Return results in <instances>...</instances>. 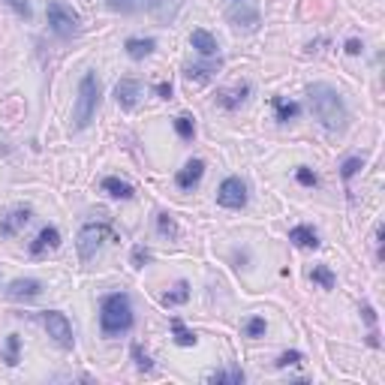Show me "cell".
<instances>
[{"label": "cell", "mask_w": 385, "mask_h": 385, "mask_svg": "<svg viewBox=\"0 0 385 385\" xmlns=\"http://www.w3.org/2000/svg\"><path fill=\"white\" fill-rule=\"evenodd\" d=\"M310 105H313V114L316 121L322 124L325 129H343L349 121V112H346V103L343 96L334 91L331 85H310Z\"/></svg>", "instance_id": "6da1fadb"}, {"label": "cell", "mask_w": 385, "mask_h": 385, "mask_svg": "<svg viewBox=\"0 0 385 385\" xmlns=\"http://www.w3.org/2000/svg\"><path fill=\"white\" fill-rule=\"evenodd\" d=\"M100 329L105 337H114V334H124L133 329V304H129V295H124V292L105 295L103 307H100Z\"/></svg>", "instance_id": "7a4b0ae2"}, {"label": "cell", "mask_w": 385, "mask_h": 385, "mask_svg": "<svg viewBox=\"0 0 385 385\" xmlns=\"http://www.w3.org/2000/svg\"><path fill=\"white\" fill-rule=\"evenodd\" d=\"M96 105H100V79H96V72H85L79 81L76 109H72V129H85L91 124Z\"/></svg>", "instance_id": "3957f363"}, {"label": "cell", "mask_w": 385, "mask_h": 385, "mask_svg": "<svg viewBox=\"0 0 385 385\" xmlns=\"http://www.w3.org/2000/svg\"><path fill=\"white\" fill-rule=\"evenodd\" d=\"M45 15H48V28H52V34H54V37H61V39L76 37L79 30H81L79 15L72 12L70 6L63 3V0H48Z\"/></svg>", "instance_id": "277c9868"}, {"label": "cell", "mask_w": 385, "mask_h": 385, "mask_svg": "<svg viewBox=\"0 0 385 385\" xmlns=\"http://www.w3.org/2000/svg\"><path fill=\"white\" fill-rule=\"evenodd\" d=\"M229 21L235 24L238 30H247V34H253V30L262 24V15H259V6L253 3V0H229Z\"/></svg>", "instance_id": "5b68a950"}, {"label": "cell", "mask_w": 385, "mask_h": 385, "mask_svg": "<svg viewBox=\"0 0 385 385\" xmlns=\"http://www.w3.org/2000/svg\"><path fill=\"white\" fill-rule=\"evenodd\" d=\"M43 325L48 331V337H52L61 349H72V343H76V337H72V325L70 319L61 313V310H45L43 313Z\"/></svg>", "instance_id": "8992f818"}, {"label": "cell", "mask_w": 385, "mask_h": 385, "mask_svg": "<svg viewBox=\"0 0 385 385\" xmlns=\"http://www.w3.org/2000/svg\"><path fill=\"white\" fill-rule=\"evenodd\" d=\"M112 235V229L109 226H103V223H87V226H81V232H79V256L81 259H94L96 256V250L103 247V241Z\"/></svg>", "instance_id": "52a82bcc"}, {"label": "cell", "mask_w": 385, "mask_h": 385, "mask_svg": "<svg viewBox=\"0 0 385 385\" xmlns=\"http://www.w3.org/2000/svg\"><path fill=\"white\" fill-rule=\"evenodd\" d=\"M217 205H223V208H244L247 205V184L241 181V178H226L223 184H220L217 190Z\"/></svg>", "instance_id": "ba28073f"}, {"label": "cell", "mask_w": 385, "mask_h": 385, "mask_svg": "<svg viewBox=\"0 0 385 385\" xmlns=\"http://www.w3.org/2000/svg\"><path fill=\"white\" fill-rule=\"evenodd\" d=\"M114 100H118L121 109H136L138 100H142V85L136 79H121L114 85Z\"/></svg>", "instance_id": "9c48e42d"}, {"label": "cell", "mask_w": 385, "mask_h": 385, "mask_svg": "<svg viewBox=\"0 0 385 385\" xmlns=\"http://www.w3.org/2000/svg\"><path fill=\"white\" fill-rule=\"evenodd\" d=\"M30 217H34V211L30 208H15V211H10L6 217H0V235L3 238H12L19 229H24L30 223Z\"/></svg>", "instance_id": "30bf717a"}, {"label": "cell", "mask_w": 385, "mask_h": 385, "mask_svg": "<svg viewBox=\"0 0 385 385\" xmlns=\"http://www.w3.org/2000/svg\"><path fill=\"white\" fill-rule=\"evenodd\" d=\"M39 292H43V283L30 280V277H24V280H12L10 286H6V295H10L12 301H30V298H37Z\"/></svg>", "instance_id": "8fae6325"}, {"label": "cell", "mask_w": 385, "mask_h": 385, "mask_svg": "<svg viewBox=\"0 0 385 385\" xmlns=\"http://www.w3.org/2000/svg\"><path fill=\"white\" fill-rule=\"evenodd\" d=\"M202 175H205V163H202V160H190V163H187V166L175 175V184L181 187V190H193V187L202 181Z\"/></svg>", "instance_id": "7c38bea8"}, {"label": "cell", "mask_w": 385, "mask_h": 385, "mask_svg": "<svg viewBox=\"0 0 385 385\" xmlns=\"http://www.w3.org/2000/svg\"><path fill=\"white\" fill-rule=\"evenodd\" d=\"M181 6H184V0H151V3H147V12H151L157 21L169 24L178 15V10H181Z\"/></svg>", "instance_id": "4fadbf2b"}, {"label": "cell", "mask_w": 385, "mask_h": 385, "mask_svg": "<svg viewBox=\"0 0 385 385\" xmlns=\"http://www.w3.org/2000/svg\"><path fill=\"white\" fill-rule=\"evenodd\" d=\"M61 247V232H57L54 226H45L43 232L37 235V241L30 244V253H34V256H43L45 250H57Z\"/></svg>", "instance_id": "5bb4252c"}, {"label": "cell", "mask_w": 385, "mask_h": 385, "mask_svg": "<svg viewBox=\"0 0 385 385\" xmlns=\"http://www.w3.org/2000/svg\"><path fill=\"white\" fill-rule=\"evenodd\" d=\"M289 241L295 247H304V250H316L319 247V235L313 226H295L289 232Z\"/></svg>", "instance_id": "9a60e30c"}, {"label": "cell", "mask_w": 385, "mask_h": 385, "mask_svg": "<svg viewBox=\"0 0 385 385\" xmlns=\"http://www.w3.org/2000/svg\"><path fill=\"white\" fill-rule=\"evenodd\" d=\"M190 45H193L202 57H214V54H217V39L211 37L208 30H193V34H190Z\"/></svg>", "instance_id": "2e32d148"}, {"label": "cell", "mask_w": 385, "mask_h": 385, "mask_svg": "<svg viewBox=\"0 0 385 385\" xmlns=\"http://www.w3.org/2000/svg\"><path fill=\"white\" fill-rule=\"evenodd\" d=\"M247 94H250V85H238V87H232V91H220L217 94V103L223 105V109H238V105L247 100Z\"/></svg>", "instance_id": "e0dca14e"}, {"label": "cell", "mask_w": 385, "mask_h": 385, "mask_svg": "<svg viewBox=\"0 0 385 385\" xmlns=\"http://www.w3.org/2000/svg\"><path fill=\"white\" fill-rule=\"evenodd\" d=\"M217 70H220V61L217 63H208V67H187L184 70V79L190 81V85H208V81L214 79Z\"/></svg>", "instance_id": "ac0fdd59"}, {"label": "cell", "mask_w": 385, "mask_h": 385, "mask_svg": "<svg viewBox=\"0 0 385 385\" xmlns=\"http://www.w3.org/2000/svg\"><path fill=\"white\" fill-rule=\"evenodd\" d=\"M103 190L114 196V199H133V187L121 178H103Z\"/></svg>", "instance_id": "d6986e66"}, {"label": "cell", "mask_w": 385, "mask_h": 385, "mask_svg": "<svg viewBox=\"0 0 385 385\" xmlns=\"http://www.w3.org/2000/svg\"><path fill=\"white\" fill-rule=\"evenodd\" d=\"M154 48H157L154 39H127V54L133 57V61H142V57H147Z\"/></svg>", "instance_id": "ffe728a7"}, {"label": "cell", "mask_w": 385, "mask_h": 385, "mask_svg": "<svg viewBox=\"0 0 385 385\" xmlns=\"http://www.w3.org/2000/svg\"><path fill=\"white\" fill-rule=\"evenodd\" d=\"M151 0H109V6L114 12H124V15H133V12H142L147 10Z\"/></svg>", "instance_id": "44dd1931"}, {"label": "cell", "mask_w": 385, "mask_h": 385, "mask_svg": "<svg viewBox=\"0 0 385 385\" xmlns=\"http://www.w3.org/2000/svg\"><path fill=\"white\" fill-rule=\"evenodd\" d=\"M187 298H190V283L181 280V283L175 286V292H166V295H163V304H166V307H175V304H184Z\"/></svg>", "instance_id": "7402d4cb"}, {"label": "cell", "mask_w": 385, "mask_h": 385, "mask_svg": "<svg viewBox=\"0 0 385 385\" xmlns=\"http://www.w3.org/2000/svg\"><path fill=\"white\" fill-rule=\"evenodd\" d=\"M171 331H175V343L178 346H196V331H187L181 319H171Z\"/></svg>", "instance_id": "603a6c76"}, {"label": "cell", "mask_w": 385, "mask_h": 385, "mask_svg": "<svg viewBox=\"0 0 385 385\" xmlns=\"http://www.w3.org/2000/svg\"><path fill=\"white\" fill-rule=\"evenodd\" d=\"M271 103L277 109V121H292V118H298V112H301L298 103H286V100H280V96H274Z\"/></svg>", "instance_id": "cb8c5ba5"}, {"label": "cell", "mask_w": 385, "mask_h": 385, "mask_svg": "<svg viewBox=\"0 0 385 385\" xmlns=\"http://www.w3.org/2000/svg\"><path fill=\"white\" fill-rule=\"evenodd\" d=\"M19 346H21V340H19V334H10L6 337V364H19Z\"/></svg>", "instance_id": "d4e9b609"}, {"label": "cell", "mask_w": 385, "mask_h": 385, "mask_svg": "<svg viewBox=\"0 0 385 385\" xmlns=\"http://www.w3.org/2000/svg\"><path fill=\"white\" fill-rule=\"evenodd\" d=\"M310 277H313L319 286H325V289H331V286H334V274H331L325 265H316L313 271H310Z\"/></svg>", "instance_id": "484cf974"}, {"label": "cell", "mask_w": 385, "mask_h": 385, "mask_svg": "<svg viewBox=\"0 0 385 385\" xmlns=\"http://www.w3.org/2000/svg\"><path fill=\"white\" fill-rule=\"evenodd\" d=\"M208 382H244V373L241 371H220V373H211Z\"/></svg>", "instance_id": "4316f807"}, {"label": "cell", "mask_w": 385, "mask_h": 385, "mask_svg": "<svg viewBox=\"0 0 385 385\" xmlns=\"http://www.w3.org/2000/svg\"><path fill=\"white\" fill-rule=\"evenodd\" d=\"M265 329H268L265 319H262V316H253L250 322L244 325V334H247V337H262V334H265Z\"/></svg>", "instance_id": "83f0119b"}, {"label": "cell", "mask_w": 385, "mask_h": 385, "mask_svg": "<svg viewBox=\"0 0 385 385\" xmlns=\"http://www.w3.org/2000/svg\"><path fill=\"white\" fill-rule=\"evenodd\" d=\"M175 129L181 138H193L196 127H193V118H187V114H181V118H175Z\"/></svg>", "instance_id": "f1b7e54d"}, {"label": "cell", "mask_w": 385, "mask_h": 385, "mask_svg": "<svg viewBox=\"0 0 385 385\" xmlns=\"http://www.w3.org/2000/svg\"><path fill=\"white\" fill-rule=\"evenodd\" d=\"M157 226H160L163 235H169V238H175V235H178V223L171 220V214H160L157 217Z\"/></svg>", "instance_id": "f546056e"}, {"label": "cell", "mask_w": 385, "mask_h": 385, "mask_svg": "<svg viewBox=\"0 0 385 385\" xmlns=\"http://www.w3.org/2000/svg\"><path fill=\"white\" fill-rule=\"evenodd\" d=\"M133 358H136V367L138 371H154V362H151V355L147 352H142V346H133Z\"/></svg>", "instance_id": "4dcf8cb0"}, {"label": "cell", "mask_w": 385, "mask_h": 385, "mask_svg": "<svg viewBox=\"0 0 385 385\" xmlns=\"http://www.w3.org/2000/svg\"><path fill=\"white\" fill-rule=\"evenodd\" d=\"M364 166V160L362 157H352V160H346L343 163V169H340V175H343V181H352V175H355L358 169Z\"/></svg>", "instance_id": "1f68e13d"}, {"label": "cell", "mask_w": 385, "mask_h": 385, "mask_svg": "<svg viewBox=\"0 0 385 385\" xmlns=\"http://www.w3.org/2000/svg\"><path fill=\"white\" fill-rule=\"evenodd\" d=\"M301 362H304V355H301V352H283L280 358H277V367H298Z\"/></svg>", "instance_id": "d6a6232c"}, {"label": "cell", "mask_w": 385, "mask_h": 385, "mask_svg": "<svg viewBox=\"0 0 385 385\" xmlns=\"http://www.w3.org/2000/svg\"><path fill=\"white\" fill-rule=\"evenodd\" d=\"M6 6L15 12V15H21V19H30V0H3Z\"/></svg>", "instance_id": "836d02e7"}, {"label": "cell", "mask_w": 385, "mask_h": 385, "mask_svg": "<svg viewBox=\"0 0 385 385\" xmlns=\"http://www.w3.org/2000/svg\"><path fill=\"white\" fill-rule=\"evenodd\" d=\"M295 178H298V184H304V187H316V181H319L316 171H310L307 166H301L298 171H295Z\"/></svg>", "instance_id": "e575fe53"}, {"label": "cell", "mask_w": 385, "mask_h": 385, "mask_svg": "<svg viewBox=\"0 0 385 385\" xmlns=\"http://www.w3.org/2000/svg\"><path fill=\"white\" fill-rule=\"evenodd\" d=\"M147 259H151V256H147V250H145V247H136V250H133V265H136V268H142Z\"/></svg>", "instance_id": "d590c367"}, {"label": "cell", "mask_w": 385, "mask_h": 385, "mask_svg": "<svg viewBox=\"0 0 385 385\" xmlns=\"http://www.w3.org/2000/svg\"><path fill=\"white\" fill-rule=\"evenodd\" d=\"M157 94L163 96V100H169V96H171V85H169V81H160V85H157Z\"/></svg>", "instance_id": "8d00e7d4"}, {"label": "cell", "mask_w": 385, "mask_h": 385, "mask_svg": "<svg viewBox=\"0 0 385 385\" xmlns=\"http://www.w3.org/2000/svg\"><path fill=\"white\" fill-rule=\"evenodd\" d=\"M362 52V43H358V39H349L346 43V54H358Z\"/></svg>", "instance_id": "74e56055"}]
</instances>
